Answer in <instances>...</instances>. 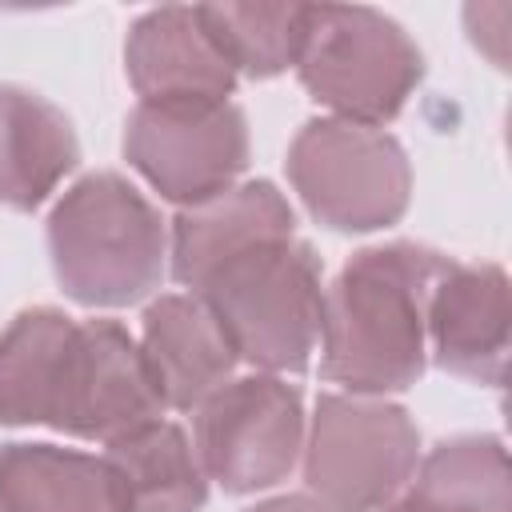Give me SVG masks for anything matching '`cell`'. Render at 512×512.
<instances>
[{
	"mask_svg": "<svg viewBox=\"0 0 512 512\" xmlns=\"http://www.w3.org/2000/svg\"><path fill=\"white\" fill-rule=\"evenodd\" d=\"M76 164L68 120L16 88H0V200L36 208Z\"/></svg>",
	"mask_w": 512,
	"mask_h": 512,
	"instance_id": "5bb4252c",
	"label": "cell"
},
{
	"mask_svg": "<svg viewBox=\"0 0 512 512\" xmlns=\"http://www.w3.org/2000/svg\"><path fill=\"white\" fill-rule=\"evenodd\" d=\"M300 428L296 388L268 376L220 384L196 416V460L232 492L268 488L292 468Z\"/></svg>",
	"mask_w": 512,
	"mask_h": 512,
	"instance_id": "ba28073f",
	"label": "cell"
},
{
	"mask_svg": "<svg viewBox=\"0 0 512 512\" xmlns=\"http://www.w3.org/2000/svg\"><path fill=\"white\" fill-rule=\"evenodd\" d=\"M128 156L168 200L204 204L244 168V120L224 100H144L128 128Z\"/></svg>",
	"mask_w": 512,
	"mask_h": 512,
	"instance_id": "52a82bcc",
	"label": "cell"
},
{
	"mask_svg": "<svg viewBox=\"0 0 512 512\" xmlns=\"http://www.w3.org/2000/svg\"><path fill=\"white\" fill-rule=\"evenodd\" d=\"M144 360L172 408H200L232 372L236 348L200 296H164L144 324Z\"/></svg>",
	"mask_w": 512,
	"mask_h": 512,
	"instance_id": "30bf717a",
	"label": "cell"
},
{
	"mask_svg": "<svg viewBox=\"0 0 512 512\" xmlns=\"http://www.w3.org/2000/svg\"><path fill=\"white\" fill-rule=\"evenodd\" d=\"M284 236H292V212L272 184H244L236 192L228 188L176 220V276L200 288V280L224 260Z\"/></svg>",
	"mask_w": 512,
	"mask_h": 512,
	"instance_id": "8fae6325",
	"label": "cell"
},
{
	"mask_svg": "<svg viewBox=\"0 0 512 512\" xmlns=\"http://www.w3.org/2000/svg\"><path fill=\"white\" fill-rule=\"evenodd\" d=\"M404 512H508L504 448L496 440L440 444L424 460Z\"/></svg>",
	"mask_w": 512,
	"mask_h": 512,
	"instance_id": "ac0fdd59",
	"label": "cell"
},
{
	"mask_svg": "<svg viewBox=\"0 0 512 512\" xmlns=\"http://www.w3.org/2000/svg\"><path fill=\"white\" fill-rule=\"evenodd\" d=\"M72 328L76 324L68 316L52 308H36L24 312L0 336V420L28 424L48 416V400Z\"/></svg>",
	"mask_w": 512,
	"mask_h": 512,
	"instance_id": "e0dca14e",
	"label": "cell"
},
{
	"mask_svg": "<svg viewBox=\"0 0 512 512\" xmlns=\"http://www.w3.org/2000/svg\"><path fill=\"white\" fill-rule=\"evenodd\" d=\"M164 400L148 372L144 352L112 320L76 324L60 356L56 388L44 424H56L84 440L116 444L156 424Z\"/></svg>",
	"mask_w": 512,
	"mask_h": 512,
	"instance_id": "277c9868",
	"label": "cell"
},
{
	"mask_svg": "<svg viewBox=\"0 0 512 512\" xmlns=\"http://www.w3.org/2000/svg\"><path fill=\"white\" fill-rule=\"evenodd\" d=\"M200 300L220 320L236 356L264 368H304L320 336V276L304 244L264 240L200 280Z\"/></svg>",
	"mask_w": 512,
	"mask_h": 512,
	"instance_id": "3957f363",
	"label": "cell"
},
{
	"mask_svg": "<svg viewBox=\"0 0 512 512\" xmlns=\"http://www.w3.org/2000/svg\"><path fill=\"white\" fill-rule=\"evenodd\" d=\"M56 276L80 304H132L160 284L164 224L120 176L100 172L76 184L52 212Z\"/></svg>",
	"mask_w": 512,
	"mask_h": 512,
	"instance_id": "7a4b0ae2",
	"label": "cell"
},
{
	"mask_svg": "<svg viewBox=\"0 0 512 512\" xmlns=\"http://www.w3.org/2000/svg\"><path fill=\"white\" fill-rule=\"evenodd\" d=\"M132 76L148 100H224L232 88V64L212 36L204 28H168V12L136 32Z\"/></svg>",
	"mask_w": 512,
	"mask_h": 512,
	"instance_id": "2e32d148",
	"label": "cell"
},
{
	"mask_svg": "<svg viewBox=\"0 0 512 512\" xmlns=\"http://www.w3.org/2000/svg\"><path fill=\"white\" fill-rule=\"evenodd\" d=\"M332 28L308 32L300 44V76L316 100L352 116V124L372 128L388 120L412 80L420 76V56L408 40L368 12H324Z\"/></svg>",
	"mask_w": 512,
	"mask_h": 512,
	"instance_id": "9c48e42d",
	"label": "cell"
},
{
	"mask_svg": "<svg viewBox=\"0 0 512 512\" xmlns=\"http://www.w3.org/2000/svg\"><path fill=\"white\" fill-rule=\"evenodd\" d=\"M504 276L496 268H456L432 288V332L444 368L500 380L504 364Z\"/></svg>",
	"mask_w": 512,
	"mask_h": 512,
	"instance_id": "4fadbf2b",
	"label": "cell"
},
{
	"mask_svg": "<svg viewBox=\"0 0 512 512\" xmlns=\"http://www.w3.org/2000/svg\"><path fill=\"white\" fill-rule=\"evenodd\" d=\"M292 180L332 228H380L408 200L404 152L364 124H308L292 148Z\"/></svg>",
	"mask_w": 512,
	"mask_h": 512,
	"instance_id": "5b68a950",
	"label": "cell"
},
{
	"mask_svg": "<svg viewBox=\"0 0 512 512\" xmlns=\"http://www.w3.org/2000/svg\"><path fill=\"white\" fill-rule=\"evenodd\" d=\"M444 268L412 244L360 252L320 304L324 376L356 392L412 384L424 364V304Z\"/></svg>",
	"mask_w": 512,
	"mask_h": 512,
	"instance_id": "6da1fadb",
	"label": "cell"
},
{
	"mask_svg": "<svg viewBox=\"0 0 512 512\" xmlns=\"http://www.w3.org/2000/svg\"><path fill=\"white\" fill-rule=\"evenodd\" d=\"M416 468V428L400 408L324 396L316 408L308 484L336 512L384 504Z\"/></svg>",
	"mask_w": 512,
	"mask_h": 512,
	"instance_id": "8992f818",
	"label": "cell"
},
{
	"mask_svg": "<svg viewBox=\"0 0 512 512\" xmlns=\"http://www.w3.org/2000/svg\"><path fill=\"white\" fill-rule=\"evenodd\" d=\"M0 512H124V496L108 460L8 444L0 452Z\"/></svg>",
	"mask_w": 512,
	"mask_h": 512,
	"instance_id": "7c38bea8",
	"label": "cell"
},
{
	"mask_svg": "<svg viewBox=\"0 0 512 512\" xmlns=\"http://www.w3.org/2000/svg\"><path fill=\"white\" fill-rule=\"evenodd\" d=\"M124 512H196L204 504V468L176 424H148L108 444Z\"/></svg>",
	"mask_w": 512,
	"mask_h": 512,
	"instance_id": "9a60e30c",
	"label": "cell"
},
{
	"mask_svg": "<svg viewBox=\"0 0 512 512\" xmlns=\"http://www.w3.org/2000/svg\"><path fill=\"white\" fill-rule=\"evenodd\" d=\"M252 512H328L324 504L308 500V496H284V500H272V504H260Z\"/></svg>",
	"mask_w": 512,
	"mask_h": 512,
	"instance_id": "d6986e66",
	"label": "cell"
},
{
	"mask_svg": "<svg viewBox=\"0 0 512 512\" xmlns=\"http://www.w3.org/2000/svg\"><path fill=\"white\" fill-rule=\"evenodd\" d=\"M392 512H404V508H392Z\"/></svg>",
	"mask_w": 512,
	"mask_h": 512,
	"instance_id": "ffe728a7",
	"label": "cell"
}]
</instances>
